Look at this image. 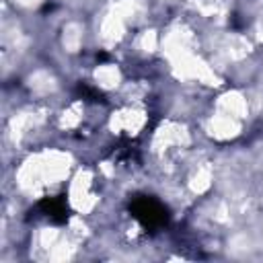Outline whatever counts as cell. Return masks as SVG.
<instances>
[{
  "mask_svg": "<svg viewBox=\"0 0 263 263\" xmlns=\"http://www.w3.org/2000/svg\"><path fill=\"white\" fill-rule=\"evenodd\" d=\"M146 117L142 111H136V109H127V111H121L117 115H113V129L115 132H127V134H136L142 125H144Z\"/></svg>",
  "mask_w": 263,
  "mask_h": 263,
  "instance_id": "6da1fadb",
  "label": "cell"
},
{
  "mask_svg": "<svg viewBox=\"0 0 263 263\" xmlns=\"http://www.w3.org/2000/svg\"><path fill=\"white\" fill-rule=\"evenodd\" d=\"M80 39H82L80 27L78 25H68L66 31H64V45H66V49L68 51H76L78 45H80Z\"/></svg>",
  "mask_w": 263,
  "mask_h": 263,
  "instance_id": "3957f363",
  "label": "cell"
},
{
  "mask_svg": "<svg viewBox=\"0 0 263 263\" xmlns=\"http://www.w3.org/2000/svg\"><path fill=\"white\" fill-rule=\"evenodd\" d=\"M95 76H97L99 84L105 86V88H113V86H117V82H119V70H117L115 66H101V68L95 72Z\"/></svg>",
  "mask_w": 263,
  "mask_h": 263,
  "instance_id": "7a4b0ae2",
  "label": "cell"
}]
</instances>
